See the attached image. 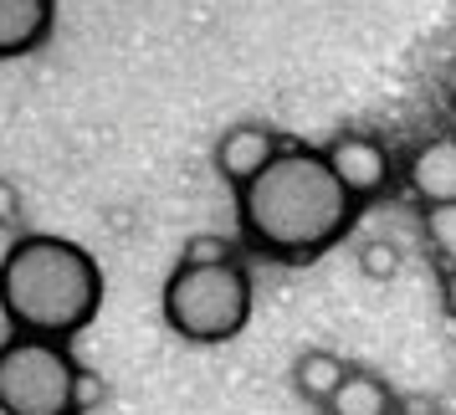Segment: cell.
<instances>
[{"instance_id":"1","label":"cell","mask_w":456,"mask_h":415,"mask_svg":"<svg viewBox=\"0 0 456 415\" xmlns=\"http://www.w3.org/2000/svg\"><path fill=\"white\" fill-rule=\"evenodd\" d=\"M354 195L333 175L329 154L292 144L251 185L236 190V221L251 247L272 256H313L349 231Z\"/></svg>"},{"instance_id":"2","label":"cell","mask_w":456,"mask_h":415,"mask_svg":"<svg viewBox=\"0 0 456 415\" xmlns=\"http://www.w3.org/2000/svg\"><path fill=\"white\" fill-rule=\"evenodd\" d=\"M103 308L98 256L67 236H21L0 256V313L31 338H72Z\"/></svg>"},{"instance_id":"3","label":"cell","mask_w":456,"mask_h":415,"mask_svg":"<svg viewBox=\"0 0 456 415\" xmlns=\"http://www.w3.org/2000/svg\"><path fill=\"white\" fill-rule=\"evenodd\" d=\"M165 323L190 344H226L251 318V272L241 262H180L159 292Z\"/></svg>"},{"instance_id":"4","label":"cell","mask_w":456,"mask_h":415,"mask_svg":"<svg viewBox=\"0 0 456 415\" xmlns=\"http://www.w3.org/2000/svg\"><path fill=\"white\" fill-rule=\"evenodd\" d=\"M0 415H77V364L57 338L0 344Z\"/></svg>"},{"instance_id":"5","label":"cell","mask_w":456,"mask_h":415,"mask_svg":"<svg viewBox=\"0 0 456 415\" xmlns=\"http://www.w3.org/2000/svg\"><path fill=\"white\" fill-rule=\"evenodd\" d=\"M323 154H329L333 175L344 180V190H349L354 200L379 195L385 180H390V154H385V144L370 139V134H344V139H333Z\"/></svg>"},{"instance_id":"6","label":"cell","mask_w":456,"mask_h":415,"mask_svg":"<svg viewBox=\"0 0 456 415\" xmlns=\"http://www.w3.org/2000/svg\"><path fill=\"white\" fill-rule=\"evenodd\" d=\"M277 154H282V144L272 139V128L236 124L231 134H221V144H216V169H221L236 190H241V185H251V180H256V175H262Z\"/></svg>"},{"instance_id":"7","label":"cell","mask_w":456,"mask_h":415,"mask_svg":"<svg viewBox=\"0 0 456 415\" xmlns=\"http://www.w3.org/2000/svg\"><path fill=\"white\" fill-rule=\"evenodd\" d=\"M411 190H415V200H420L426 210L431 206H456V139L452 134H441V139L415 149Z\"/></svg>"},{"instance_id":"8","label":"cell","mask_w":456,"mask_h":415,"mask_svg":"<svg viewBox=\"0 0 456 415\" xmlns=\"http://www.w3.org/2000/svg\"><path fill=\"white\" fill-rule=\"evenodd\" d=\"M57 0H0V62L26 57L52 37Z\"/></svg>"},{"instance_id":"9","label":"cell","mask_w":456,"mask_h":415,"mask_svg":"<svg viewBox=\"0 0 456 415\" xmlns=\"http://www.w3.org/2000/svg\"><path fill=\"white\" fill-rule=\"evenodd\" d=\"M349 374L354 370L338 359V354L308 349V354H297V364H292V385H297V395H303V400H313V405H329Z\"/></svg>"},{"instance_id":"10","label":"cell","mask_w":456,"mask_h":415,"mask_svg":"<svg viewBox=\"0 0 456 415\" xmlns=\"http://www.w3.org/2000/svg\"><path fill=\"white\" fill-rule=\"evenodd\" d=\"M323 411H329V415H390L395 411V390L379 379V374L354 370Z\"/></svg>"},{"instance_id":"11","label":"cell","mask_w":456,"mask_h":415,"mask_svg":"<svg viewBox=\"0 0 456 415\" xmlns=\"http://www.w3.org/2000/svg\"><path fill=\"white\" fill-rule=\"evenodd\" d=\"M420 226H426V236H431L436 256H441L446 267H456V206H431L426 216H420Z\"/></svg>"},{"instance_id":"12","label":"cell","mask_w":456,"mask_h":415,"mask_svg":"<svg viewBox=\"0 0 456 415\" xmlns=\"http://www.w3.org/2000/svg\"><path fill=\"white\" fill-rule=\"evenodd\" d=\"M359 267L370 272V277H379V282H385V277H395V272H400V251H395L390 241H374V247L359 251Z\"/></svg>"},{"instance_id":"13","label":"cell","mask_w":456,"mask_h":415,"mask_svg":"<svg viewBox=\"0 0 456 415\" xmlns=\"http://www.w3.org/2000/svg\"><path fill=\"white\" fill-rule=\"evenodd\" d=\"M185 262L216 267V262H236V256H231V241H221V236H195V241L185 247Z\"/></svg>"},{"instance_id":"14","label":"cell","mask_w":456,"mask_h":415,"mask_svg":"<svg viewBox=\"0 0 456 415\" xmlns=\"http://www.w3.org/2000/svg\"><path fill=\"white\" fill-rule=\"evenodd\" d=\"M103 374H93V370H77V411H93V405H103Z\"/></svg>"},{"instance_id":"15","label":"cell","mask_w":456,"mask_h":415,"mask_svg":"<svg viewBox=\"0 0 456 415\" xmlns=\"http://www.w3.org/2000/svg\"><path fill=\"white\" fill-rule=\"evenodd\" d=\"M16 216H21V190H16L11 180H5V175H0V226H11Z\"/></svg>"},{"instance_id":"16","label":"cell","mask_w":456,"mask_h":415,"mask_svg":"<svg viewBox=\"0 0 456 415\" xmlns=\"http://www.w3.org/2000/svg\"><path fill=\"white\" fill-rule=\"evenodd\" d=\"M441 297H446V313L456 318V267L446 272V282H441Z\"/></svg>"},{"instance_id":"17","label":"cell","mask_w":456,"mask_h":415,"mask_svg":"<svg viewBox=\"0 0 456 415\" xmlns=\"http://www.w3.org/2000/svg\"><path fill=\"white\" fill-rule=\"evenodd\" d=\"M446 93H452V103H456V62H452V72H446Z\"/></svg>"},{"instance_id":"18","label":"cell","mask_w":456,"mask_h":415,"mask_svg":"<svg viewBox=\"0 0 456 415\" xmlns=\"http://www.w3.org/2000/svg\"><path fill=\"white\" fill-rule=\"evenodd\" d=\"M411 415H426V411H411Z\"/></svg>"}]
</instances>
